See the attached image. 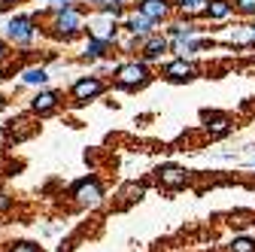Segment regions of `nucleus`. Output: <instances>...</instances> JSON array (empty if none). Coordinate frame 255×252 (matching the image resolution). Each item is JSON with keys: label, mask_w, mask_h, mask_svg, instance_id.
Here are the masks:
<instances>
[{"label": "nucleus", "mask_w": 255, "mask_h": 252, "mask_svg": "<svg viewBox=\"0 0 255 252\" xmlns=\"http://www.w3.org/2000/svg\"><path fill=\"white\" fill-rule=\"evenodd\" d=\"M119 27H122V34H131V37H149V34H155V30H161L152 18H146L143 12H137V9H128V15L119 21Z\"/></svg>", "instance_id": "f8f14e48"}, {"label": "nucleus", "mask_w": 255, "mask_h": 252, "mask_svg": "<svg viewBox=\"0 0 255 252\" xmlns=\"http://www.w3.org/2000/svg\"><path fill=\"white\" fill-rule=\"evenodd\" d=\"M201 125H204V134L210 140H225L234 134V119L222 110H204L201 113Z\"/></svg>", "instance_id": "0eeeda50"}, {"label": "nucleus", "mask_w": 255, "mask_h": 252, "mask_svg": "<svg viewBox=\"0 0 255 252\" xmlns=\"http://www.w3.org/2000/svg\"><path fill=\"white\" fill-rule=\"evenodd\" d=\"M49 15H52V21L46 27V34L52 40H58V43H73L76 37L85 34V18H88V6L85 3H76L70 9H55Z\"/></svg>", "instance_id": "f03ea898"}, {"label": "nucleus", "mask_w": 255, "mask_h": 252, "mask_svg": "<svg viewBox=\"0 0 255 252\" xmlns=\"http://www.w3.org/2000/svg\"><path fill=\"white\" fill-rule=\"evenodd\" d=\"M231 15H234L231 0H210V3H207V9H204V18H207V21H216V24L228 21Z\"/></svg>", "instance_id": "6ab92c4d"}, {"label": "nucleus", "mask_w": 255, "mask_h": 252, "mask_svg": "<svg viewBox=\"0 0 255 252\" xmlns=\"http://www.w3.org/2000/svg\"><path fill=\"white\" fill-rule=\"evenodd\" d=\"M155 76H158L155 67L146 64L140 55L119 61V64H113V70H110V82L119 91H143V88H149L155 82Z\"/></svg>", "instance_id": "f257e3e1"}, {"label": "nucleus", "mask_w": 255, "mask_h": 252, "mask_svg": "<svg viewBox=\"0 0 255 252\" xmlns=\"http://www.w3.org/2000/svg\"><path fill=\"white\" fill-rule=\"evenodd\" d=\"M134 9L143 12L146 18H152L158 27L167 24V21L173 18V3H170V0H137V6H134Z\"/></svg>", "instance_id": "4468645a"}, {"label": "nucleus", "mask_w": 255, "mask_h": 252, "mask_svg": "<svg viewBox=\"0 0 255 252\" xmlns=\"http://www.w3.org/2000/svg\"><path fill=\"white\" fill-rule=\"evenodd\" d=\"M234 15L240 18H255V0H231Z\"/></svg>", "instance_id": "393cba45"}, {"label": "nucleus", "mask_w": 255, "mask_h": 252, "mask_svg": "<svg viewBox=\"0 0 255 252\" xmlns=\"http://www.w3.org/2000/svg\"><path fill=\"white\" fill-rule=\"evenodd\" d=\"M249 30H252V40H255V21H252V24H249Z\"/></svg>", "instance_id": "2f4dec72"}, {"label": "nucleus", "mask_w": 255, "mask_h": 252, "mask_svg": "<svg viewBox=\"0 0 255 252\" xmlns=\"http://www.w3.org/2000/svg\"><path fill=\"white\" fill-rule=\"evenodd\" d=\"M216 43L210 37H191V40H182V43H170V55H179V58H198L201 52H210Z\"/></svg>", "instance_id": "dca6fc26"}, {"label": "nucleus", "mask_w": 255, "mask_h": 252, "mask_svg": "<svg viewBox=\"0 0 255 252\" xmlns=\"http://www.w3.org/2000/svg\"><path fill=\"white\" fill-rule=\"evenodd\" d=\"M3 252H43V246L34 240H12V243H6Z\"/></svg>", "instance_id": "b1692460"}, {"label": "nucleus", "mask_w": 255, "mask_h": 252, "mask_svg": "<svg viewBox=\"0 0 255 252\" xmlns=\"http://www.w3.org/2000/svg\"><path fill=\"white\" fill-rule=\"evenodd\" d=\"M12 207H15V198L9 192H0V213H9Z\"/></svg>", "instance_id": "bb28decb"}, {"label": "nucleus", "mask_w": 255, "mask_h": 252, "mask_svg": "<svg viewBox=\"0 0 255 252\" xmlns=\"http://www.w3.org/2000/svg\"><path fill=\"white\" fill-rule=\"evenodd\" d=\"M122 3H131V0H122Z\"/></svg>", "instance_id": "72a5a7b5"}, {"label": "nucleus", "mask_w": 255, "mask_h": 252, "mask_svg": "<svg viewBox=\"0 0 255 252\" xmlns=\"http://www.w3.org/2000/svg\"><path fill=\"white\" fill-rule=\"evenodd\" d=\"M107 79L98 76V73H85V76H76L73 85H70V98L73 104H91V101H98L107 94Z\"/></svg>", "instance_id": "423d86ee"}, {"label": "nucleus", "mask_w": 255, "mask_h": 252, "mask_svg": "<svg viewBox=\"0 0 255 252\" xmlns=\"http://www.w3.org/2000/svg\"><path fill=\"white\" fill-rule=\"evenodd\" d=\"M40 37V21L37 15L30 12H15L9 21H6V43L9 46H18V49H27L34 46Z\"/></svg>", "instance_id": "7ed1b4c3"}, {"label": "nucleus", "mask_w": 255, "mask_h": 252, "mask_svg": "<svg viewBox=\"0 0 255 252\" xmlns=\"http://www.w3.org/2000/svg\"><path fill=\"white\" fill-rule=\"evenodd\" d=\"M101 3H107V0H85V6H91V9H94V6H101Z\"/></svg>", "instance_id": "c756f323"}, {"label": "nucleus", "mask_w": 255, "mask_h": 252, "mask_svg": "<svg viewBox=\"0 0 255 252\" xmlns=\"http://www.w3.org/2000/svg\"><path fill=\"white\" fill-rule=\"evenodd\" d=\"M0 3H6L9 9H15V6H21V3H27V0H0Z\"/></svg>", "instance_id": "c85d7f7f"}, {"label": "nucleus", "mask_w": 255, "mask_h": 252, "mask_svg": "<svg viewBox=\"0 0 255 252\" xmlns=\"http://www.w3.org/2000/svg\"><path fill=\"white\" fill-rule=\"evenodd\" d=\"M61 104H64V91L46 85V88H37V91H34V98L27 101V110L34 113V116H40V119H46V116L58 113Z\"/></svg>", "instance_id": "6e6552de"}, {"label": "nucleus", "mask_w": 255, "mask_h": 252, "mask_svg": "<svg viewBox=\"0 0 255 252\" xmlns=\"http://www.w3.org/2000/svg\"><path fill=\"white\" fill-rule=\"evenodd\" d=\"M155 182H158V188H164V192H179V188L191 185V170H185L179 164H161L155 170Z\"/></svg>", "instance_id": "9d476101"}, {"label": "nucleus", "mask_w": 255, "mask_h": 252, "mask_svg": "<svg viewBox=\"0 0 255 252\" xmlns=\"http://www.w3.org/2000/svg\"><path fill=\"white\" fill-rule=\"evenodd\" d=\"M161 34L170 40V43H182V40H191V37H201L204 27L198 21H182V18H170L167 24H161Z\"/></svg>", "instance_id": "ddd939ff"}, {"label": "nucleus", "mask_w": 255, "mask_h": 252, "mask_svg": "<svg viewBox=\"0 0 255 252\" xmlns=\"http://www.w3.org/2000/svg\"><path fill=\"white\" fill-rule=\"evenodd\" d=\"M146 64H161V61L170 55V40L161 34V30H155V34H149V37H143L140 40V52H137Z\"/></svg>", "instance_id": "1a4fd4ad"}, {"label": "nucleus", "mask_w": 255, "mask_h": 252, "mask_svg": "<svg viewBox=\"0 0 255 252\" xmlns=\"http://www.w3.org/2000/svg\"><path fill=\"white\" fill-rule=\"evenodd\" d=\"M9 55H12V46H9L3 37H0V64H6V61H9Z\"/></svg>", "instance_id": "cd10ccee"}, {"label": "nucleus", "mask_w": 255, "mask_h": 252, "mask_svg": "<svg viewBox=\"0 0 255 252\" xmlns=\"http://www.w3.org/2000/svg\"><path fill=\"white\" fill-rule=\"evenodd\" d=\"M249 167H252V170H255V155H252V161H249Z\"/></svg>", "instance_id": "473e14b6"}, {"label": "nucleus", "mask_w": 255, "mask_h": 252, "mask_svg": "<svg viewBox=\"0 0 255 252\" xmlns=\"http://www.w3.org/2000/svg\"><path fill=\"white\" fill-rule=\"evenodd\" d=\"M94 15H107V18L122 21V18L128 15V3H122V0H107V3L94 6Z\"/></svg>", "instance_id": "412c9836"}, {"label": "nucleus", "mask_w": 255, "mask_h": 252, "mask_svg": "<svg viewBox=\"0 0 255 252\" xmlns=\"http://www.w3.org/2000/svg\"><path fill=\"white\" fill-rule=\"evenodd\" d=\"M173 3V15L182 18V21H198L204 18V9L210 0H170Z\"/></svg>", "instance_id": "f3484780"}, {"label": "nucleus", "mask_w": 255, "mask_h": 252, "mask_svg": "<svg viewBox=\"0 0 255 252\" xmlns=\"http://www.w3.org/2000/svg\"><path fill=\"white\" fill-rule=\"evenodd\" d=\"M228 219H231V222H228L231 228H249V225H255V216L252 213H231Z\"/></svg>", "instance_id": "a878e982"}, {"label": "nucleus", "mask_w": 255, "mask_h": 252, "mask_svg": "<svg viewBox=\"0 0 255 252\" xmlns=\"http://www.w3.org/2000/svg\"><path fill=\"white\" fill-rule=\"evenodd\" d=\"M18 76H21V85H30V88H46L52 79L46 64H27V67H21Z\"/></svg>", "instance_id": "a211bd4d"}, {"label": "nucleus", "mask_w": 255, "mask_h": 252, "mask_svg": "<svg viewBox=\"0 0 255 252\" xmlns=\"http://www.w3.org/2000/svg\"><path fill=\"white\" fill-rule=\"evenodd\" d=\"M85 37H94V40H104V43H119L122 37V27L116 18H107V15H94L85 21Z\"/></svg>", "instance_id": "9b49d317"}, {"label": "nucleus", "mask_w": 255, "mask_h": 252, "mask_svg": "<svg viewBox=\"0 0 255 252\" xmlns=\"http://www.w3.org/2000/svg\"><path fill=\"white\" fill-rule=\"evenodd\" d=\"M6 107V98H3V94H0V110H3Z\"/></svg>", "instance_id": "7c9ffc66"}, {"label": "nucleus", "mask_w": 255, "mask_h": 252, "mask_svg": "<svg viewBox=\"0 0 255 252\" xmlns=\"http://www.w3.org/2000/svg\"><path fill=\"white\" fill-rule=\"evenodd\" d=\"M225 252H255V237L252 234H234L225 243Z\"/></svg>", "instance_id": "4be33fe9"}, {"label": "nucleus", "mask_w": 255, "mask_h": 252, "mask_svg": "<svg viewBox=\"0 0 255 252\" xmlns=\"http://www.w3.org/2000/svg\"><path fill=\"white\" fill-rule=\"evenodd\" d=\"M113 43H104V40H94V37H85V46L79 52V61L82 64H98V61H107L113 58Z\"/></svg>", "instance_id": "2eb2a0df"}, {"label": "nucleus", "mask_w": 255, "mask_h": 252, "mask_svg": "<svg viewBox=\"0 0 255 252\" xmlns=\"http://www.w3.org/2000/svg\"><path fill=\"white\" fill-rule=\"evenodd\" d=\"M116 49H122V55H128V58H134V55L140 52V37H131V34H125V40L119 37Z\"/></svg>", "instance_id": "5701e85b"}, {"label": "nucleus", "mask_w": 255, "mask_h": 252, "mask_svg": "<svg viewBox=\"0 0 255 252\" xmlns=\"http://www.w3.org/2000/svg\"><path fill=\"white\" fill-rule=\"evenodd\" d=\"M143 198H146V185L143 182H128V185H122V192H119V204L122 207H131V204H137Z\"/></svg>", "instance_id": "aec40b11"}, {"label": "nucleus", "mask_w": 255, "mask_h": 252, "mask_svg": "<svg viewBox=\"0 0 255 252\" xmlns=\"http://www.w3.org/2000/svg\"><path fill=\"white\" fill-rule=\"evenodd\" d=\"M158 76H161L164 82H170V85H188V82H195L201 76V67H198L195 58H179V55H173L170 61H164V64H161Z\"/></svg>", "instance_id": "39448f33"}, {"label": "nucleus", "mask_w": 255, "mask_h": 252, "mask_svg": "<svg viewBox=\"0 0 255 252\" xmlns=\"http://www.w3.org/2000/svg\"><path fill=\"white\" fill-rule=\"evenodd\" d=\"M70 198H73V204H76L79 210H91V207L104 204V198H107L104 179H101L98 173H88V176L76 179V182L70 185Z\"/></svg>", "instance_id": "20e7f679"}]
</instances>
